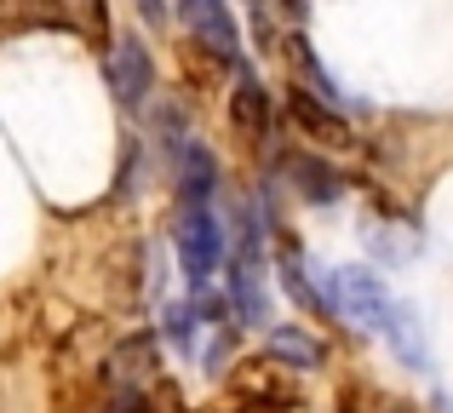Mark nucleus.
Listing matches in <instances>:
<instances>
[{
	"label": "nucleus",
	"instance_id": "14",
	"mask_svg": "<svg viewBox=\"0 0 453 413\" xmlns=\"http://www.w3.org/2000/svg\"><path fill=\"white\" fill-rule=\"evenodd\" d=\"M166 333H173L178 345H189V333H196V310H189V304H173V310H166Z\"/></svg>",
	"mask_w": 453,
	"mask_h": 413
},
{
	"label": "nucleus",
	"instance_id": "2",
	"mask_svg": "<svg viewBox=\"0 0 453 413\" xmlns=\"http://www.w3.org/2000/svg\"><path fill=\"white\" fill-rule=\"evenodd\" d=\"M104 75H110V92H115L121 110H144L150 92H155V57H150V46L133 41V34L115 41L110 57H104Z\"/></svg>",
	"mask_w": 453,
	"mask_h": 413
},
{
	"label": "nucleus",
	"instance_id": "8",
	"mask_svg": "<svg viewBox=\"0 0 453 413\" xmlns=\"http://www.w3.org/2000/svg\"><path fill=\"white\" fill-rule=\"evenodd\" d=\"M212 190H219V161H212V149L196 144V138H184V144H178V195H184V207H207Z\"/></svg>",
	"mask_w": 453,
	"mask_h": 413
},
{
	"label": "nucleus",
	"instance_id": "1",
	"mask_svg": "<svg viewBox=\"0 0 453 413\" xmlns=\"http://www.w3.org/2000/svg\"><path fill=\"white\" fill-rule=\"evenodd\" d=\"M327 293H333V310H339L350 327H362V333H385V316H390L396 299L385 293V281H379L373 270H356V264L333 270Z\"/></svg>",
	"mask_w": 453,
	"mask_h": 413
},
{
	"label": "nucleus",
	"instance_id": "12",
	"mask_svg": "<svg viewBox=\"0 0 453 413\" xmlns=\"http://www.w3.org/2000/svg\"><path fill=\"white\" fill-rule=\"evenodd\" d=\"M385 333H390V345H396V356H408V368H425V333H419V322H413L408 304H390Z\"/></svg>",
	"mask_w": 453,
	"mask_h": 413
},
{
	"label": "nucleus",
	"instance_id": "10",
	"mask_svg": "<svg viewBox=\"0 0 453 413\" xmlns=\"http://www.w3.org/2000/svg\"><path fill=\"white\" fill-rule=\"evenodd\" d=\"M288 179H293V190H299L310 207H333V202L344 195V179H339V172H333L321 156H293V161H288Z\"/></svg>",
	"mask_w": 453,
	"mask_h": 413
},
{
	"label": "nucleus",
	"instance_id": "4",
	"mask_svg": "<svg viewBox=\"0 0 453 413\" xmlns=\"http://www.w3.org/2000/svg\"><path fill=\"white\" fill-rule=\"evenodd\" d=\"M178 258H184L189 281L207 287V276L224 258V230H219V218H212L207 207H184V218H178Z\"/></svg>",
	"mask_w": 453,
	"mask_h": 413
},
{
	"label": "nucleus",
	"instance_id": "5",
	"mask_svg": "<svg viewBox=\"0 0 453 413\" xmlns=\"http://www.w3.org/2000/svg\"><path fill=\"white\" fill-rule=\"evenodd\" d=\"M288 121L299 126L310 144H321V149H350V144H356V138H350V121H344V115L333 110V98H321V92L293 87V98H288Z\"/></svg>",
	"mask_w": 453,
	"mask_h": 413
},
{
	"label": "nucleus",
	"instance_id": "13",
	"mask_svg": "<svg viewBox=\"0 0 453 413\" xmlns=\"http://www.w3.org/2000/svg\"><path fill=\"white\" fill-rule=\"evenodd\" d=\"M281 276H288V293H293L299 304H321V299H316V287L304 281V270H299V253H293V247L281 253Z\"/></svg>",
	"mask_w": 453,
	"mask_h": 413
},
{
	"label": "nucleus",
	"instance_id": "3",
	"mask_svg": "<svg viewBox=\"0 0 453 413\" xmlns=\"http://www.w3.org/2000/svg\"><path fill=\"white\" fill-rule=\"evenodd\" d=\"M178 18L189 23V34H196V46L207 57H219V64H235V57H242V29H235L224 0H178Z\"/></svg>",
	"mask_w": 453,
	"mask_h": 413
},
{
	"label": "nucleus",
	"instance_id": "16",
	"mask_svg": "<svg viewBox=\"0 0 453 413\" xmlns=\"http://www.w3.org/2000/svg\"><path fill=\"white\" fill-rule=\"evenodd\" d=\"M138 11H144L150 23H161V18H166V6H161V0H138Z\"/></svg>",
	"mask_w": 453,
	"mask_h": 413
},
{
	"label": "nucleus",
	"instance_id": "6",
	"mask_svg": "<svg viewBox=\"0 0 453 413\" xmlns=\"http://www.w3.org/2000/svg\"><path fill=\"white\" fill-rule=\"evenodd\" d=\"M23 11H29V23H46V29L92 34V41L110 34V11H104V0H29Z\"/></svg>",
	"mask_w": 453,
	"mask_h": 413
},
{
	"label": "nucleus",
	"instance_id": "18",
	"mask_svg": "<svg viewBox=\"0 0 453 413\" xmlns=\"http://www.w3.org/2000/svg\"><path fill=\"white\" fill-rule=\"evenodd\" d=\"M396 413H402V408H396Z\"/></svg>",
	"mask_w": 453,
	"mask_h": 413
},
{
	"label": "nucleus",
	"instance_id": "11",
	"mask_svg": "<svg viewBox=\"0 0 453 413\" xmlns=\"http://www.w3.org/2000/svg\"><path fill=\"white\" fill-rule=\"evenodd\" d=\"M265 356L276 362V368H321L327 350H321V339H310L304 327H270L265 333Z\"/></svg>",
	"mask_w": 453,
	"mask_h": 413
},
{
	"label": "nucleus",
	"instance_id": "7",
	"mask_svg": "<svg viewBox=\"0 0 453 413\" xmlns=\"http://www.w3.org/2000/svg\"><path fill=\"white\" fill-rule=\"evenodd\" d=\"M230 304H235V316H242V327L270 322V287H265V264H258L253 241H247V253L230 264Z\"/></svg>",
	"mask_w": 453,
	"mask_h": 413
},
{
	"label": "nucleus",
	"instance_id": "15",
	"mask_svg": "<svg viewBox=\"0 0 453 413\" xmlns=\"http://www.w3.org/2000/svg\"><path fill=\"white\" fill-rule=\"evenodd\" d=\"M110 413H155V408H150L138 391H127V396H115V408H110Z\"/></svg>",
	"mask_w": 453,
	"mask_h": 413
},
{
	"label": "nucleus",
	"instance_id": "17",
	"mask_svg": "<svg viewBox=\"0 0 453 413\" xmlns=\"http://www.w3.org/2000/svg\"><path fill=\"white\" fill-rule=\"evenodd\" d=\"M253 6H270V0H253Z\"/></svg>",
	"mask_w": 453,
	"mask_h": 413
},
{
	"label": "nucleus",
	"instance_id": "9",
	"mask_svg": "<svg viewBox=\"0 0 453 413\" xmlns=\"http://www.w3.org/2000/svg\"><path fill=\"white\" fill-rule=\"evenodd\" d=\"M230 126L235 138H247V144H258V138L270 133V92L258 87V75H235V92H230Z\"/></svg>",
	"mask_w": 453,
	"mask_h": 413
}]
</instances>
